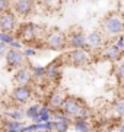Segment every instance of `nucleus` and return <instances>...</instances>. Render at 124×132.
<instances>
[{
    "instance_id": "14",
    "label": "nucleus",
    "mask_w": 124,
    "mask_h": 132,
    "mask_svg": "<svg viewBox=\"0 0 124 132\" xmlns=\"http://www.w3.org/2000/svg\"><path fill=\"white\" fill-rule=\"evenodd\" d=\"M61 77V71H60V62L54 61L48 64L45 67V76H44V80H48V81H57L58 78Z\"/></svg>"
},
{
    "instance_id": "32",
    "label": "nucleus",
    "mask_w": 124,
    "mask_h": 132,
    "mask_svg": "<svg viewBox=\"0 0 124 132\" xmlns=\"http://www.w3.org/2000/svg\"><path fill=\"white\" fill-rule=\"evenodd\" d=\"M118 131H120V132H124V125H121V126H120V129H118Z\"/></svg>"
},
{
    "instance_id": "25",
    "label": "nucleus",
    "mask_w": 124,
    "mask_h": 132,
    "mask_svg": "<svg viewBox=\"0 0 124 132\" xmlns=\"http://www.w3.org/2000/svg\"><path fill=\"white\" fill-rule=\"evenodd\" d=\"M10 7H12L10 0H0V13L6 12V10H10Z\"/></svg>"
},
{
    "instance_id": "34",
    "label": "nucleus",
    "mask_w": 124,
    "mask_h": 132,
    "mask_svg": "<svg viewBox=\"0 0 124 132\" xmlns=\"http://www.w3.org/2000/svg\"><path fill=\"white\" fill-rule=\"evenodd\" d=\"M121 55H124V51H123V54H121Z\"/></svg>"
},
{
    "instance_id": "15",
    "label": "nucleus",
    "mask_w": 124,
    "mask_h": 132,
    "mask_svg": "<svg viewBox=\"0 0 124 132\" xmlns=\"http://www.w3.org/2000/svg\"><path fill=\"white\" fill-rule=\"evenodd\" d=\"M23 126V120H12V119H2L0 122V132H19Z\"/></svg>"
},
{
    "instance_id": "26",
    "label": "nucleus",
    "mask_w": 124,
    "mask_h": 132,
    "mask_svg": "<svg viewBox=\"0 0 124 132\" xmlns=\"http://www.w3.org/2000/svg\"><path fill=\"white\" fill-rule=\"evenodd\" d=\"M22 54H23L25 58H31V57H35V55H37V50H35V48L28 47V48H25V50L22 51Z\"/></svg>"
},
{
    "instance_id": "21",
    "label": "nucleus",
    "mask_w": 124,
    "mask_h": 132,
    "mask_svg": "<svg viewBox=\"0 0 124 132\" xmlns=\"http://www.w3.org/2000/svg\"><path fill=\"white\" fill-rule=\"evenodd\" d=\"M31 68V74L34 80H44V76H45V67L43 65H34L29 67Z\"/></svg>"
},
{
    "instance_id": "29",
    "label": "nucleus",
    "mask_w": 124,
    "mask_h": 132,
    "mask_svg": "<svg viewBox=\"0 0 124 132\" xmlns=\"http://www.w3.org/2000/svg\"><path fill=\"white\" fill-rule=\"evenodd\" d=\"M39 3L43 4V6H47V7H51L53 4H56L58 0H38Z\"/></svg>"
},
{
    "instance_id": "17",
    "label": "nucleus",
    "mask_w": 124,
    "mask_h": 132,
    "mask_svg": "<svg viewBox=\"0 0 124 132\" xmlns=\"http://www.w3.org/2000/svg\"><path fill=\"white\" fill-rule=\"evenodd\" d=\"M48 120H51V109L47 105H41L38 116L35 118L32 122L34 123H44V122H48Z\"/></svg>"
},
{
    "instance_id": "3",
    "label": "nucleus",
    "mask_w": 124,
    "mask_h": 132,
    "mask_svg": "<svg viewBox=\"0 0 124 132\" xmlns=\"http://www.w3.org/2000/svg\"><path fill=\"white\" fill-rule=\"evenodd\" d=\"M34 96V89L31 84H23V86H15L10 93L12 102L15 105H25L32 99Z\"/></svg>"
},
{
    "instance_id": "7",
    "label": "nucleus",
    "mask_w": 124,
    "mask_h": 132,
    "mask_svg": "<svg viewBox=\"0 0 124 132\" xmlns=\"http://www.w3.org/2000/svg\"><path fill=\"white\" fill-rule=\"evenodd\" d=\"M45 45L53 51H61L67 47V36L60 31H53L47 35Z\"/></svg>"
},
{
    "instance_id": "22",
    "label": "nucleus",
    "mask_w": 124,
    "mask_h": 132,
    "mask_svg": "<svg viewBox=\"0 0 124 132\" xmlns=\"http://www.w3.org/2000/svg\"><path fill=\"white\" fill-rule=\"evenodd\" d=\"M54 126H53V132H67L70 129V122L66 120H53Z\"/></svg>"
},
{
    "instance_id": "8",
    "label": "nucleus",
    "mask_w": 124,
    "mask_h": 132,
    "mask_svg": "<svg viewBox=\"0 0 124 132\" xmlns=\"http://www.w3.org/2000/svg\"><path fill=\"white\" fill-rule=\"evenodd\" d=\"M18 22H16V15L12 10L0 13V32H9L13 34L16 31Z\"/></svg>"
},
{
    "instance_id": "12",
    "label": "nucleus",
    "mask_w": 124,
    "mask_h": 132,
    "mask_svg": "<svg viewBox=\"0 0 124 132\" xmlns=\"http://www.w3.org/2000/svg\"><path fill=\"white\" fill-rule=\"evenodd\" d=\"M67 47L72 50H86V35L83 32H73L67 36Z\"/></svg>"
},
{
    "instance_id": "13",
    "label": "nucleus",
    "mask_w": 124,
    "mask_h": 132,
    "mask_svg": "<svg viewBox=\"0 0 124 132\" xmlns=\"http://www.w3.org/2000/svg\"><path fill=\"white\" fill-rule=\"evenodd\" d=\"M64 92L61 90H54V92H51L48 99H47V106L51 109V110H57V109H61V105L63 102H64Z\"/></svg>"
},
{
    "instance_id": "16",
    "label": "nucleus",
    "mask_w": 124,
    "mask_h": 132,
    "mask_svg": "<svg viewBox=\"0 0 124 132\" xmlns=\"http://www.w3.org/2000/svg\"><path fill=\"white\" fill-rule=\"evenodd\" d=\"M102 45V34L99 31H93L89 35H86V48L95 50Z\"/></svg>"
},
{
    "instance_id": "28",
    "label": "nucleus",
    "mask_w": 124,
    "mask_h": 132,
    "mask_svg": "<svg viewBox=\"0 0 124 132\" xmlns=\"http://www.w3.org/2000/svg\"><path fill=\"white\" fill-rule=\"evenodd\" d=\"M9 48H16V50H20V48H22V42H20L18 38H15L10 44H9Z\"/></svg>"
},
{
    "instance_id": "35",
    "label": "nucleus",
    "mask_w": 124,
    "mask_h": 132,
    "mask_svg": "<svg viewBox=\"0 0 124 132\" xmlns=\"http://www.w3.org/2000/svg\"><path fill=\"white\" fill-rule=\"evenodd\" d=\"M0 122H2V118H0Z\"/></svg>"
},
{
    "instance_id": "24",
    "label": "nucleus",
    "mask_w": 124,
    "mask_h": 132,
    "mask_svg": "<svg viewBox=\"0 0 124 132\" xmlns=\"http://www.w3.org/2000/svg\"><path fill=\"white\" fill-rule=\"evenodd\" d=\"M13 39H15V35H13V34H9V32H0V41H2L3 44H6L8 47H9V44H10Z\"/></svg>"
},
{
    "instance_id": "4",
    "label": "nucleus",
    "mask_w": 124,
    "mask_h": 132,
    "mask_svg": "<svg viewBox=\"0 0 124 132\" xmlns=\"http://www.w3.org/2000/svg\"><path fill=\"white\" fill-rule=\"evenodd\" d=\"M3 58L9 70H18V68L25 65V62H26V58L22 54V50H16V48H9Z\"/></svg>"
},
{
    "instance_id": "27",
    "label": "nucleus",
    "mask_w": 124,
    "mask_h": 132,
    "mask_svg": "<svg viewBox=\"0 0 124 132\" xmlns=\"http://www.w3.org/2000/svg\"><path fill=\"white\" fill-rule=\"evenodd\" d=\"M115 71H117V77H118V80L124 83V62H120V64L117 65Z\"/></svg>"
},
{
    "instance_id": "2",
    "label": "nucleus",
    "mask_w": 124,
    "mask_h": 132,
    "mask_svg": "<svg viewBox=\"0 0 124 132\" xmlns=\"http://www.w3.org/2000/svg\"><path fill=\"white\" fill-rule=\"evenodd\" d=\"M39 28L32 22H23L19 26H16V35L15 38H18L20 42H32L38 38Z\"/></svg>"
},
{
    "instance_id": "20",
    "label": "nucleus",
    "mask_w": 124,
    "mask_h": 132,
    "mask_svg": "<svg viewBox=\"0 0 124 132\" xmlns=\"http://www.w3.org/2000/svg\"><path fill=\"white\" fill-rule=\"evenodd\" d=\"M39 108H41V105H39V103H34V105H29L26 109H25V119H29V120L32 122V120L35 119V118L38 116Z\"/></svg>"
},
{
    "instance_id": "5",
    "label": "nucleus",
    "mask_w": 124,
    "mask_h": 132,
    "mask_svg": "<svg viewBox=\"0 0 124 132\" xmlns=\"http://www.w3.org/2000/svg\"><path fill=\"white\" fill-rule=\"evenodd\" d=\"M102 29L108 35H121L124 32V22L120 19V16L109 15L102 20Z\"/></svg>"
},
{
    "instance_id": "18",
    "label": "nucleus",
    "mask_w": 124,
    "mask_h": 132,
    "mask_svg": "<svg viewBox=\"0 0 124 132\" xmlns=\"http://www.w3.org/2000/svg\"><path fill=\"white\" fill-rule=\"evenodd\" d=\"M72 126L76 132H91V126L88 123V119L83 118H74L72 119Z\"/></svg>"
},
{
    "instance_id": "6",
    "label": "nucleus",
    "mask_w": 124,
    "mask_h": 132,
    "mask_svg": "<svg viewBox=\"0 0 124 132\" xmlns=\"http://www.w3.org/2000/svg\"><path fill=\"white\" fill-rule=\"evenodd\" d=\"M35 2L34 0H15L12 3V12L16 15V18H28L34 15Z\"/></svg>"
},
{
    "instance_id": "30",
    "label": "nucleus",
    "mask_w": 124,
    "mask_h": 132,
    "mask_svg": "<svg viewBox=\"0 0 124 132\" xmlns=\"http://www.w3.org/2000/svg\"><path fill=\"white\" fill-rule=\"evenodd\" d=\"M9 50V47L6 45V44H3L2 41H0V58H3L4 54H6V51Z\"/></svg>"
},
{
    "instance_id": "9",
    "label": "nucleus",
    "mask_w": 124,
    "mask_h": 132,
    "mask_svg": "<svg viewBox=\"0 0 124 132\" xmlns=\"http://www.w3.org/2000/svg\"><path fill=\"white\" fill-rule=\"evenodd\" d=\"M67 62L73 67H85L89 62V55L86 50H72L67 54Z\"/></svg>"
},
{
    "instance_id": "31",
    "label": "nucleus",
    "mask_w": 124,
    "mask_h": 132,
    "mask_svg": "<svg viewBox=\"0 0 124 132\" xmlns=\"http://www.w3.org/2000/svg\"><path fill=\"white\" fill-rule=\"evenodd\" d=\"M3 109H4V105H3V102H2V99H0V115L3 112Z\"/></svg>"
},
{
    "instance_id": "11",
    "label": "nucleus",
    "mask_w": 124,
    "mask_h": 132,
    "mask_svg": "<svg viewBox=\"0 0 124 132\" xmlns=\"http://www.w3.org/2000/svg\"><path fill=\"white\" fill-rule=\"evenodd\" d=\"M4 119H12V120H23L25 119V109L19 105L13 106H4L3 112H2Z\"/></svg>"
},
{
    "instance_id": "33",
    "label": "nucleus",
    "mask_w": 124,
    "mask_h": 132,
    "mask_svg": "<svg viewBox=\"0 0 124 132\" xmlns=\"http://www.w3.org/2000/svg\"><path fill=\"white\" fill-rule=\"evenodd\" d=\"M35 132H50V131H45V129H38V131H35Z\"/></svg>"
},
{
    "instance_id": "1",
    "label": "nucleus",
    "mask_w": 124,
    "mask_h": 132,
    "mask_svg": "<svg viewBox=\"0 0 124 132\" xmlns=\"http://www.w3.org/2000/svg\"><path fill=\"white\" fill-rule=\"evenodd\" d=\"M61 110L66 113L69 118L74 119V118H83L88 119L89 118V108L74 96H66L64 102L61 105Z\"/></svg>"
},
{
    "instance_id": "10",
    "label": "nucleus",
    "mask_w": 124,
    "mask_h": 132,
    "mask_svg": "<svg viewBox=\"0 0 124 132\" xmlns=\"http://www.w3.org/2000/svg\"><path fill=\"white\" fill-rule=\"evenodd\" d=\"M13 81H15L16 86H23V84H31L34 81L31 74V68L26 65L20 67L18 70H15V74H13Z\"/></svg>"
},
{
    "instance_id": "19",
    "label": "nucleus",
    "mask_w": 124,
    "mask_h": 132,
    "mask_svg": "<svg viewBox=\"0 0 124 132\" xmlns=\"http://www.w3.org/2000/svg\"><path fill=\"white\" fill-rule=\"evenodd\" d=\"M104 55L109 60V61H117V60H120V57H121V48H118L117 45H109V47L105 48Z\"/></svg>"
},
{
    "instance_id": "23",
    "label": "nucleus",
    "mask_w": 124,
    "mask_h": 132,
    "mask_svg": "<svg viewBox=\"0 0 124 132\" xmlns=\"http://www.w3.org/2000/svg\"><path fill=\"white\" fill-rule=\"evenodd\" d=\"M113 110L115 115L118 116H124V99H120V100H117L113 106Z\"/></svg>"
}]
</instances>
